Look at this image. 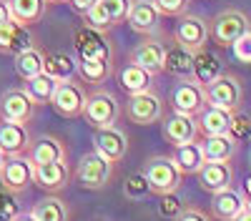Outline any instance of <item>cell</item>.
Here are the masks:
<instances>
[{"label":"cell","mask_w":251,"mask_h":221,"mask_svg":"<svg viewBox=\"0 0 251 221\" xmlns=\"http://www.w3.org/2000/svg\"><path fill=\"white\" fill-rule=\"evenodd\" d=\"M249 28H251V23H249L246 13H241L239 8H226L208 20V38L219 48H231L234 40L241 33H246Z\"/></svg>","instance_id":"6da1fadb"},{"label":"cell","mask_w":251,"mask_h":221,"mask_svg":"<svg viewBox=\"0 0 251 221\" xmlns=\"http://www.w3.org/2000/svg\"><path fill=\"white\" fill-rule=\"evenodd\" d=\"M143 176H146V181H149V191L156 194V196L178 191L181 178H183V173L176 169L171 156H153V158H149L146 166H143Z\"/></svg>","instance_id":"7a4b0ae2"},{"label":"cell","mask_w":251,"mask_h":221,"mask_svg":"<svg viewBox=\"0 0 251 221\" xmlns=\"http://www.w3.org/2000/svg\"><path fill=\"white\" fill-rule=\"evenodd\" d=\"M203 93H206L208 106H219V108H226V111H239L241 100H244L241 78L234 75V73H226V71H221L211 83H206Z\"/></svg>","instance_id":"3957f363"},{"label":"cell","mask_w":251,"mask_h":221,"mask_svg":"<svg viewBox=\"0 0 251 221\" xmlns=\"http://www.w3.org/2000/svg\"><path fill=\"white\" fill-rule=\"evenodd\" d=\"M126 118L136 126H153L163 118V100L153 91L133 93L126 100Z\"/></svg>","instance_id":"277c9868"},{"label":"cell","mask_w":251,"mask_h":221,"mask_svg":"<svg viewBox=\"0 0 251 221\" xmlns=\"http://www.w3.org/2000/svg\"><path fill=\"white\" fill-rule=\"evenodd\" d=\"M75 176H78V184L83 189H91V191L106 189L108 181L113 178V164L108 158H103L98 151H91L80 158Z\"/></svg>","instance_id":"5b68a950"},{"label":"cell","mask_w":251,"mask_h":221,"mask_svg":"<svg viewBox=\"0 0 251 221\" xmlns=\"http://www.w3.org/2000/svg\"><path fill=\"white\" fill-rule=\"evenodd\" d=\"M83 116L93 128H103V126H113L118 116H121V106L111 91H93L91 96H86V108Z\"/></svg>","instance_id":"8992f818"},{"label":"cell","mask_w":251,"mask_h":221,"mask_svg":"<svg viewBox=\"0 0 251 221\" xmlns=\"http://www.w3.org/2000/svg\"><path fill=\"white\" fill-rule=\"evenodd\" d=\"M73 46L78 53V60H113V48H111V40L106 38L103 30H96L91 25H83L75 30L73 35Z\"/></svg>","instance_id":"52a82bcc"},{"label":"cell","mask_w":251,"mask_h":221,"mask_svg":"<svg viewBox=\"0 0 251 221\" xmlns=\"http://www.w3.org/2000/svg\"><path fill=\"white\" fill-rule=\"evenodd\" d=\"M169 103L176 113H186V116H199L206 108V93L203 86L196 83L194 78H181L178 83L171 88Z\"/></svg>","instance_id":"ba28073f"},{"label":"cell","mask_w":251,"mask_h":221,"mask_svg":"<svg viewBox=\"0 0 251 221\" xmlns=\"http://www.w3.org/2000/svg\"><path fill=\"white\" fill-rule=\"evenodd\" d=\"M50 106L63 118H78V116H83V108H86V91L73 78L58 80L55 93L50 98Z\"/></svg>","instance_id":"9c48e42d"},{"label":"cell","mask_w":251,"mask_h":221,"mask_svg":"<svg viewBox=\"0 0 251 221\" xmlns=\"http://www.w3.org/2000/svg\"><path fill=\"white\" fill-rule=\"evenodd\" d=\"M33 161L23 156H5L3 166H0V184L10 194H23L33 184Z\"/></svg>","instance_id":"30bf717a"},{"label":"cell","mask_w":251,"mask_h":221,"mask_svg":"<svg viewBox=\"0 0 251 221\" xmlns=\"http://www.w3.org/2000/svg\"><path fill=\"white\" fill-rule=\"evenodd\" d=\"M93 146L103 158H108L111 164H118V161H123L126 153H128V136H126L116 123L103 126V128H96V133H93Z\"/></svg>","instance_id":"8fae6325"},{"label":"cell","mask_w":251,"mask_h":221,"mask_svg":"<svg viewBox=\"0 0 251 221\" xmlns=\"http://www.w3.org/2000/svg\"><path fill=\"white\" fill-rule=\"evenodd\" d=\"M176 43L178 46H183L186 50H191V53H196V50H201V48H206V40H208V23L203 18H199V15H188V13H183V15H178V25H176Z\"/></svg>","instance_id":"7c38bea8"},{"label":"cell","mask_w":251,"mask_h":221,"mask_svg":"<svg viewBox=\"0 0 251 221\" xmlns=\"http://www.w3.org/2000/svg\"><path fill=\"white\" fill-rule=\"evenodd\" d=\"M35 113L33 98L25 93V88H10L0 98V118L13 121V123H28Z\"/></svg>","instance_id":"4fadbf2b"},{"label":"cell","mask_w":251,"mask_h":221,"mask_svg":"<svg viewBox=\"0 0 251 221\" xmlns=\"http://www.w3.org/2000/svg\"><path fill=\"white\" fill-rule=\"evenodd\" d=\"M199 176V186L208 194H216L231 186L234 181V169L228 161H203V166L196 171Z\"/></svg>","instance_id":"5bb4252c"},{"label":"cell","mask_w":251,"mask_h":221,"mask_svg":"<svg viewBox=\"0 0 251 221\" xmlns=\"http://www.w3.org/2000/svg\"><path fill=\"white\" fill-rule=\"evenodd\" d=\"M199 136V123L196 116H186V113H171L169 118H163V138L171 146H183L188 141H196Z\"/></svg>","instance_id":"9a60e30c"},{"label":"cell","mask_w":251,"mask_h":221,"mask_svg":"<svg viewBox=\"0 0 251 221\" xmlns=\"http://www.w3.org/2000/svg\"><path fill=\"white\" fill-rule=\"evenodd\" d=\"M158 20H161V13L156 10L153 0H133L126 23H128L131 30H136L138 35H151V33L158 30Z\"/></svg>","instance_id":"2e32d148"},{"label":"cell","mask_w":251,"mask_h":221,"mask_svg":"<svg viewBox=\"0 0 251 221\" xmlns=\"http://www.w3.org/2000/svg\"><path fill=\"white\" fill-rule=\"evenodd\" d=\"M163 50H166V43H161L156 38H146L143 43H138L133 48L131 63L141 66L151 75H158V73H163Z\"/></svg>","instance_id":"e0dca14e"},{"label":"cell","mask_w":251,"mask_h":221,"mask_svg":"<svg viewBox=\"0 0 251 221\" xmlns=\"http://www.w3.org/2000/svg\"><path fill=\"white\" fill-rule=\"evenodd\" d=\"M30 148V133L25 123L3 121L0 123V151L3 156H23Z\"/></svg>","instance_id":"ac0fdd59"},{"label":"cell","mask_w":251,"mask_h":221,"mask_svg":"<svg viewBox=\"0 0 251 221\" xmlns=\"http://www.w3.org/2000/svg\"><path fill=\"white\" fill-rule=\"evenodd\" d=\"M246 209V196L241 191H234L231 186L216 191L211 198V216L219 221H234Z\"/></svg>","instance_id":"d6986e66"},{"label":"cell","mask_w":251,"mask_h":221,"mask_svg":"<svg viewBox=\"0 0 251 221\" xmlns=\"http://www.w3.org/2000/svg\"><path fill=\"white\" fill-rule=\"evenodd\" d=\"M68 166L66 161H53V164H38L33 169V184H38L43 191H60L68 186Z\"/></svg>","instance_id":"ffe728a7"},{"label":"cell","mask_w":251,"mask_h":221,"mask_svg":"<svg viewBox=\"0 0 251 221\" xmlns=\"http://www.w3.org/2000/svg\"><path fill=\"white\" fill-rule=\"evenodd\" d=\"M33 46V35L25 25L15 23V20H8V23L0 25V53L8 55H18Z\"/></svg>","instance_id":"44dd1931"},{"label":"cell","mask_w":251,"mask_h":221,"mask_svg":"<svg viewBox=\"0 0 251 221\" xmlns=\"http://www.w3.org/2000/svg\"><path fill=\"white\" fill-rule=\"evenodd\" d=\"M231 113L234 111H226L219 106H208L196 116V123H199V133L203 136H219V133H228L231 128Z\"/></svg>","instance_id":"7402d4cb"},{"label":"cell","mask_w":251,"mask_h":221,"mask_svg":"<svg viewBox=\"0 0 251 221\" xmlns=\"http://www.w3.org/2000/svg\"><path fill=\"white\" fill-rule=\"evenodd\" d=\"M191 68H194V53L186 50L178 43L166 46L163 50V71L176 78H191Z\"/></svg>","instance_id":"603a6c76"},{"label":"cell","mask_w":251,"mask_h":221,"mask_svg":"<svg viewBox=\"0 0 251 221\" xmlns=\"http://www.w3.org/2000/svg\"><path fill=\"white\" fill-rule=\"evenodd\" d=\"M8 8H10V20L30 28L43 20L48 0H8Z\"/></svg>","instance_id":"cb8c5ba5"},{"label":"cell","mask_w":251,"mask_h":221,"mask_svg":"<svg viewBox=\"0 0 251 221\" xmlns=\"http://www.w3.org/2000/svg\"><path fill=\"white\" fill-rule=\"evenodd\" d=\"M28 158L33 161V166L53 164V161H66V146H63L55 136H40L28 148Z\"/></svg>","instance_id":"d4e9b609"},{"label":"cell","mask_w":251,"mask_h":221,"mask_svg":"<svg viewBox=\"0 0 251 221\" xmlns=\"http://www.w3.org/2000/svg\"><path fill=\"white\" fill-rule=\"evenodd\" d=\"M236 148H239V141L231 138L228 133L203 136V141H201V151H203L206 161H231Z\"/></svg>","instance_id":"484cf974"},{"label":"cell","mask_w":251,"mask_h":221,"mask_svg":"<svg viewBox=\"0 0 251 221\" xmlns=\"http://www.w3.org/2000/svg\"><path fill=\"white\" fill-rule=\"evenodd\" d=\"M221 71H224V63L219 60V55H216V53L206 50V48H201V50H196V53H194L191 78L196 80V83H201V86L211 83V80H214Z\"/></svg>","instance_id":"4316f807"},{"label":"cell","mask_w":251,"mask_h":221,"mask_svg":"<svg viewBox=\"0 0 251 221\" xmlns=\"http://www.w3.org/2000/svg\"><path fill=\"white\" fill-rule=\"evenodd\" d=\"M174 164L176 169L188 176V173H196L201 166H203V151H201V144H196V141H188V144L183 146H174Z\"/></svg>","instance_id":"83f0119b"},{"label":"cell","mask_w":251,"mask_h":221,"mask_svg":"<svg viewBox=\"0 0 251 221\" xmlns=\"http://www.w3.org/2000/svg\"><path fill=\"white\" fill-rule=\"evenodd\" d=\"M151 80H153V75L149 71H143L141 66H136V63L123 66L121 73H118V83H121V88L128 93V96L151 91Z\"/></svg>","instance_id":"f1b7e54d"},{"label":"cell","mask_w":251,"mask_h":221,"mask_svg":"<svg viewBox=\"0 0 251 221\" xmlns=\"http://www.w3.org/2000/svg\"><path fill=\"white\" fill-rule=\"evenodd\" d=\"M75 73L86 80V83H93V86H100L113 75V60H78L75 63Z\"/></svg>","instance_id":"f546056e"},{"label":"cell","mask_w":251,"mask_h":221,"mask_svg":"<svg viewBox=\"0 0 251 221\" xmlns=\"http://www.w3.org/2000/svg\"><path fill=\"white\" fill-rule=\"evenodd\" d=\"M55 86H58L55 78H50L48 73H38V75L25 80V93L33 98L35 106H43V103H50V98L55 93Z\"/></svg>","instance_id":"4dcf8cb0"},{"label":"cell","mask_w":251,"mask_h":221,"mask_svg":"<svg viewBox=\"0 0 251 221\" xmlns=\"http://www.w3.org/2000/svg\"><path fill=\"white\" fill-rule=\"evenodd\" d=\"M43 73H48L55 80L73 78L75 73V60L68 53H43Z\"/></svg>","instance_id":"1f68e13d"},{"label":"cell","mask_w":251,"mask_h":221,"mask_svg":"<svg viewBox=\"0 0 251 221\" xmlns=\"http://www.w3.org/2000/svg\"><path fill=\"white\" fill-rule=\"evenodd\" d=\"M30 214H33L35 221H68V206L63 204L58 196L40 198Z\"/></svg>","instance_id":"d6a6232c"},{"label":"cell","mask_w":251,"mask_h":221,"mask_svg":"<svg viewBox=\"0 0 251 221\" xmlns=\"http://www.w3.org/2000/svg\"><path fill=\"white\" fill-rule=\"evenodd\" d=\"M15 73L23 80H28V78L38 75V73H43V50H38L35 46H30L28 50L18 53L15 55Z\"/></svg>","instance_id":"836d02e7"},{"label":"cell","mask_w":251,"mask_h":221,"mask_svg":"<svg viewBox=\"0 0 251 221\" xmlns=\"http://www.w3.org/2000/svg\"><path fill=\"white\" fill-rule=\"evenodd\" d=\"M123 194H126V198H131V201H138V198H143L146 194H151V191H149V181H146L143 171H136V173H131L128 178H126Z\"/></svg>","instance_id":"e575fe53"},{"label":"cell","mask_w":251,"mask_h":221,"mask_svg":"<svg viewBox=\"0 0 251 221\" xmlns=\"http://www.w3.org/2000/svg\"><path fill=\"white\" fill-rule=\"evenodd\" d=\"M100 5L106 8L111 25H121V23H126V18H128L133 0H100Z\"/></svg>","instance_id":"d590c367"},{"label":"cell","mask_w":251,"mask_h":221,"mask_svg":"<svg viewBox=\"0 0 251 221\" xmlns=\"http://www.w3.org/2000/svg\"><path fill=\"white\" fill-rule=\"evenodd\" d=\"M161 198V204H158V214L163 216V219H176L186 206H183V201L176 196V191H171V194H163V196H158Z\"/></svg>","instance_id":"8d00e7d4"},{"label":"cell","mask_w":251,"mask_h":221,"mask_svg":"<svg viewBox=\"0 0 251 221\" xmlns=\"http://www.w3.org/2000/svg\"><path fill=\"white\" fill-rule=\"evenodd\" d=\"M153 5L161 15L166 18H178L183 13H188V5H191V0H153Z\"/></svg>","instance_id":"74e56055"},{"label":"cell","mask_w":251,"mask_h":221,"mask_svg":"<svg viewBox=\"0 0 251 221\" xmlns=\"http://www.w3.org/2000/svg\"><path fill=\"white\" fill-rule=\"evenodd\" d=\"M231 50H234V58L236 60H241V63H251V28L234 40Z\"/></svg>","instance_id":"f35d334b"},{"label":"cell","mask_w":251,"mask_h":221,"mask_svg":"<svg viewBox=\"0 0 251 221\" xmlns=\"http://www.w3.org/2000/svg\"><path fill=\"white\" fill-rule=\"evenodd\" d=\"M249 131H251V118H246L244 113H236L234 111L231 113V128H228V136L241 141V138L249 136Z\"/></svg>","instance_id":"ab89813d"},{"label":"cell","mask_w":251,"mask_h":221,"mask_svg":"<svg viewBox=\"0 0 251 221\" xmlns=\"http://www.w3.org/2000/svg\"><path fill=\"white\" fill-rule=\"evenodd\" d=\"M18 214V204L10 191H0V221H10L13 216Z\"/></svg>","instance_id":"60d3db41"},{"label":"cell","mask_w":251,"mask_h":221,"mask_svg":"<svg viewBox=\"0 0 251 221\" xmlns=\"http://www.w3.org/2000/svg\"><path fill=\"white\" fill-rule=\"evenodd\" d=\"M174 221H211V216H206V214L199 211V209H183Z\"/></svg>","instance_id":"b9f144b4"},{"label":"cell","mask_w":251,"mask_h":221,"mask_svg":"<svg viewBox=\"0 0 251 221\" xmlns=\"http://www.w3.org/2000/svg\"><path fill=\"white\" fill-rule=\"evenodd\" d=\"M68 3H71V8H73L78 15H86V13L98 3V0H68Z\"/></svg>","instance_id":"7bdbcfd3"},{"label":"cell","mask_w":251,"mask_h":221,"mask_svg":"<svg viewBox=\"0 0 251 221\" xmlns=\"http://www.w3.org/2000/svg\"><path fill=\"white\" fill-rule=\"evenodd\" d=\"M10 20V8H8V0H0V25Z\"/></svg>","instance_id":"ee69618b"},{"label":"cell","mask_w":251,"mask_h":221,"mask_svg":"<svg viewBox=\"0 0 251 221\" xmlns=\"http://www.w3.org/2000/svg\"><path fill=\"white\" fill-rule=\"evenodd\" d=\"M10 221H35V219H33V214H15Z\"/></svg>","instance_id":"f6af8a7d"},{"label":"cell","mask_w":251,"mask_h":221,"mask_svg":"<svg viewBox=\"0 0 251 221\" xmlns=\"http://www.w3.org/2000/svg\"><path fill=\"white\" fill-rule=\"evenodd\" d=\"M234 221H251V211H249V209H244V211H241Z\"/></svg>","instance_id":"bcb514c9"},{"label":"cell","mask_w":251,"mask_h":221,"mask_svg":"<svg viewBox=\"0 0 251 221\" xmlns=\"http://www.w3.org/2000/svg\"><path fill=\"white\" fill-rule=\"evenodd\" d=\"M244 196H249V198H251V176L246 178V186H244Z\"/></svg>","instance_id":"7dc6e473"},{"label":"cell","mask_w":251,"mask_h":221,"mask_svg":"<svg viewBox=\"0 0 251 221\" xmlns=\"http://www.w3.org/2000/svg\"><path fill=\"white\" fill-rule=\"evenodd\" d=\"M246 209L251 211V198H249V196H246Z\"/></svg>","instance_id":"c3c4849f"},{"label":"cell","mask_w":251,"mask_h":221,"mask_svg":"<svg viewBox=\"0 0 251 221\" xmlns=\"http://www.w3.org/2000/svg\"><path fill=\"white\" fill-rule=\"evenodd\" d=\"M3 161H5V156H3V151H0V166H3Z\"/></svg>","instance_id":"681fc988"},{"label":"cell","mask_w":251,"mask_h":221,"mask_svg":"<svg viewBox=\"0 0 251 221\" xmlns=\"http://www.w3.org/2000/svg\"><path fill=\"white\" fill-rule=\"evenodd\" d=\"M48 3H66V0H48Z\"/></svg>","instance_id":"f907efd6"},{"label":"cell","mask_w":251,"mask_h":221,"mask_svg":"<svg viewBox=\"0 0 251 221\" xmlns=\"http://www.w3.org/2000/svg\"><path fill=\"white\" fill-rule=\"evenodd\" d=\"M246 138H249V141H251V131H249V136H246Z\"/></svg>","instance_id":"816d5d0a"}]
</instances>
